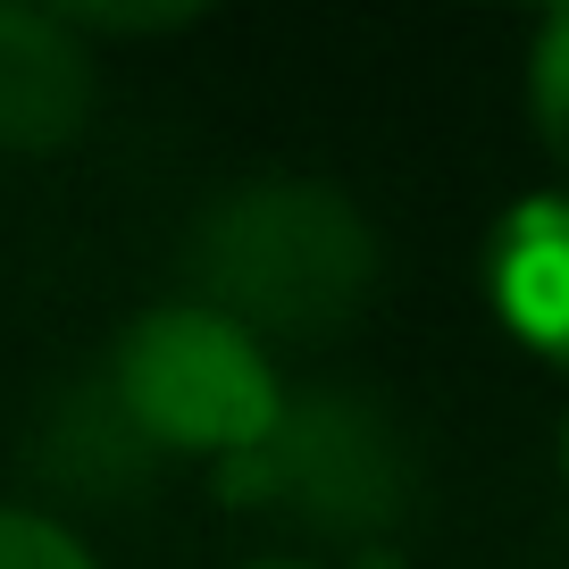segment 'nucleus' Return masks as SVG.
I'll return each instance as SVG.
<instances>
[{
    "label": "nucleus",
    "mask_w": 569,
    "mask_h": 569,
    "mask_svg": "<svg viewBox=\"0 0 569 569\" xmlns=\"http://www.w3.org/2000/svg\"><path fill=\"white\" fill-rule=\"evenodd\" d=\"M193 268H201L193 302L227 310L251 336L319 343L360 310V293L377 277V243L336 184L268 177V184L227 193L201 218Z\"/></svg>",
    "instance_id": "1"
},
{
    "label": "nucleus",
    "mask_w": 569,
    "mask_h": 569,
    "mask_svg": "<svg viewBox=\"0 0 569 569\" xmlns=\"http://www.w3.org/2000/svg\"><path fill=\"white\" fill-rule=\"evenodd\" d=\"M118 402L168 452L251 461L284 427V393L260 336L210 302H160L118 336Z\"/></svg>",
    "instance_id": "2"
},
{
    "label": "nucleus",
    "mask_w": 569,
    "mask_h": 569,
    "mask_svg": "<svg viewBox=\"0 0 569 569\" xmlns=\"http://www.w3.org/2000/svg\"><path fill=\"white\" fill-rule=\"evenodd\" d=\"M92 118V51L59 9L0 0V151H68Z\"/></svg>",
    "instance_id": "3"
},
{
    "label": "nucleus",
    "mask_w": 569,
    "mask_h": 569,
    "mask_svg": "<svg viewBox=\"0 0 569 569\" xmlns=\"http://www.w3.org/2000/svg\"><path fill=\"white\" fill-rule=\"evenodd\" d=\"M495 310L536 360L569 369V193H528L486 251Z\"/></svg>",
    "instance_id": "4"
},
{
    "label": "nucleus",
    "mask_w": 569,
    "mask_h": 569,
    "mask_svg": "<svg viewBox=\"0 0 569 569\" xmlns=\"http://www.w3.org/2000/svg\"><path fill=\"white\" fill-rule=\"evenodd\" d=\"M528 118H536V142L569 168V0L536 18V42H528Z\"/></svg>",
    "instance_id": "5"
},
{
    "label": "nucleus",
    "mask_w": 569,
    "mask_h": 569,
    "mask_svg": "<svg viewBox=\"0 0 569 569\" xmlns=\"http://www.w3.org/2000/svg\"><path fill=\"white\" fill-rule=\"evenodd\" d=\"M0 569H101V561H92L84 536H68L59 519L0 502Z\"/></svg>",
    "instance_id": "6"
},
{
    "label": "nucleus",
    "mask_w": 569,
    "mask_h": 569,
    "mask_svg": "<svg viewBox=\"0 0 569 569\" xmlns=\"http://www.w3.org/2000/svg\"><path fill=\"white\" fill-rule=\"evenodd\" d=\"M76 34H184L201 26V9H59Z\"/></svg>",
    "instance_id": "7"
},
{
    "label": "nucleus",
    "mask_w": 569,
    "mask_h": 569,
    "mask_svg": "<svg viewBox=\"0 0 569 569\" xmlns=\"http://www.w3.org/2000/svg\"><path fill=\"white\" fill-rule=\"evenodd\" d=\"M561 478H569V410H561Z\"/></svg>",
    "instance_id": "8"
},
{
    "label": "nucleus",
    "mask_w": 569,
    "mask_h": 569,
    "mask_svg": "<svg viewBox=\"0 0 569 569\" xmlns=\"http://www.w3.org/2000/svg\"><path fill=\"white\" fill-rule=\"evenodd\" d=\"M251 569H310V561H251Z\"/></svg>",
    "instance_id": "9"
}]
</instances>
